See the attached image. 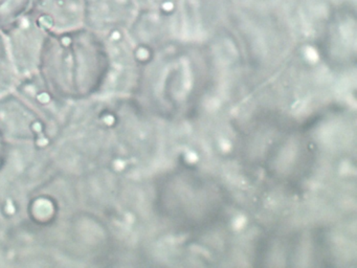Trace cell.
Returning <instances> with one entry per match:
<instances>
[{
	"mask_svg": "<svg viewBox=\"0 0 357 268\" xmlns=\"http://www.w3.org/2000/svg\"><path fill=\"white\" fill-rule=\"evenodd\" d=\"M18 79L20 77L12 62L5 35L0 31V96L12 91Z\"/></svg>",
	"mask_w": 357,
	"mask_h": 268,
	"instance_id": "52a82bcc",
	"label": "cell"
},
{
	"mask_svg": "<svg viewBox=\"0 0 357 268\" xmlns=\"http://www.w3.org/2000/svg\"><path fill=\"white\" fill-rule=\"evenodd\" d=\"M30 10L49 33L84 27V0H34Z\"/></svg>",
	"mask_w": 357,
	"mask_h": 268,
	"instance_id": "5b68a950",
	"label": "cell"
},
{
	"mask_svg": "<svg viewBox=\"0 0 357 268\" xmlns=\"http://www.w3.org/2000/svg\"><path fill=\"white\" fill-rule=\"evenodd\" d=\"M158 192L160 209L167 220L187 230L202 228L225 211L222 191L215 182L192 173L171 175Z\"/></svg>",
	"mask_w": 357,
	"mask_h": 268,
	"instance_id": "7a4b0ae2",
	"label": "cell"
},
{
	"mask_svg": "<svg viewBox=\"0 0 357 268\" xmlns=\"http://www.w3.org/2000/svg\"><path fill=\"white\" fill-rule=\"evenodd\" d=\"M0 152H1V140H0Z\"/></svg>",
	"mask_w": 357,
	"mask_h": 268,
	"instance_id": "9c48e42d",
	"label": "cell"
},
{
	"mask_svg": "<svg viewBox=\"0 0 357 268\" xmlns=\"http://www.w3.org/2000/svg\"><path fill=\"white\" fill-rule=\"evenodd\" d=\"M109 70L103 38L81 27L66 33H49L38 71L58 98L70 103L101 96Z\"/></svg>",
	"mask_w": 357,
	"mask_h": 268,
	"instance_id": "6da1fadb",
	"label": "cell"
},
{
	"mask_svg": "<svg viewBox=\"0 0 357 268\" xmlns=\"http://www.w3.org/2000/svg\"><path fill=\"white\" fill-rule=\"evenodd\" d=\"M3 35L18 77L37 73L43 45L49 35L37 17L30 10Z\"/></svg>",
	"mask_w": 357,
	"mask_h": 268,
	"instance_id": "277c9868",
	"label": "cell"
},
{
	"mask_svg": "<svg viewBox=\"0 0 357 268\" xmlns=\"http://www.w3.org/2000/svg\"><path fill=\"white\" fill-rule=\"evenodd\" d=\"M132 10V0H84V27L99 36L125 29Z\"/></svg>",
	"mask_w": 357,
	"mask_h": 268,
	"instance_id": "8992f818",
	"label": "cell"
},
{
	"mask_svg": "<svg viewBox=\"0 0 357 268\" xmlns=\"http://www.w3.org/2000/svg\"><path fill=\"white\" fill-rule=\"evenodd\" d=\"M34 0H0V31L5 33L26 13Z\"/></svg>",
	"mask_w": 357,
	"mask_h": 268,
	"instance_id": "ba28073f",
	"label": "cell"
},
{
	"mask_svg": "<svg viewBox=\"0 0 357 268\" xmlns=\"http://www.w3.org/2000/svg\"><path fill=\"white\" fill-rule=\"evenodd\" d=\"M55 135L40 114L17 92L0 96V140L6 142H32L49 149Z\"/></svg>",
	"mask_w": 357,
	"mask_h": 268,
	"instance_id": "3957f363",
	"label": "cell"
}]
</instances>
